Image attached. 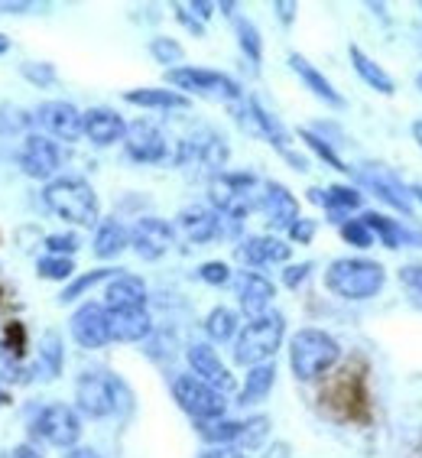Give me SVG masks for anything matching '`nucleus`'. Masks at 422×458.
<instances>
[{"mask_svg":"<svg viewBox=\"0 0 422 458\" xmlns=\"http://www.w3.org/2000/svg\"><path fill=\"white\" fill-rule=\"evenodd\" d=\"M387 283L377 260L367 257H338L325 270V286L342 300H374Z\"/></svg>","mask_w":422,"mask_h":458,"instance_id":"f257e3e1","label":"nucleus"},{"mask_svg":"<svg viewBox=\"0 0 422 458\" xmlns=\"http://www.w3.org/2000/svg\"><path fill=\"white\" fill-rule=\"evenodd\" d=\"M342 358V348L322 328H302L290 342V364L300 380H316L332 370Z\"/></svg>","mask_w":422,"mask_h":458,"instance_id":"f03ea898","label":"nucleus"},{"mask_svg":"<svg viewBox=\"0 0 422 458\" xmlns=\"http://www.w3.org/2000/svg\"><path fill=\"white\" fill-rule=\"evenodd\" d=\"M46 208L72 225H95L97 221V195L85 179L62 176L53 179L43 192Z\"/></svg>","mask_w":422,"mask_h":458,"instance_id":"7ed1b4c3","label":"nucleus"},{"mask_svg":"<svg viewBox=\"0 0 422 458\" xmlns=\"http://www.w3.org/2000/svg\"><path fill=\"white\" fill-rule=\"evenodd\" d=\"M283 332H286V322H283L280 312H266L260 318H250L244 332L238 335V344H234V361L244 364V368L266 364L276 354V348H280Z\"/></svg>","mask_w":422,"mask_h":458,"instance_id":"20e7f679","label":"nucleus"},{"mask_svg":"<svg viewBox=\"0 0 422 458\" xmlns=\"http://www.w3.org/2000/svg\"><path fill=\"white\" fill-rule=\"evenodd\" d=\"M166 81L173 89L185 91L189 95H202L211 101H238L241 85L224 72H211V69H192V65H176V69L166 72Z\"/></svg>","mask_w":422,"mask_h":458,"instance_id":"39448f33","label":"nucleus"},{"mask_svg":"<svg viewBox=\"0 0 422 458\" xmlns=\"http://www.w3.org/2000/svg\"><path fill=\"white\" fill-rule=\"evenodd\" d=\"M173 397L176 403L182 406L185 413L195 416L198 423H211V420H221L224 416V394L215 390L211 384H205L202 377H195V374H182V377L173 380Z\"/></svg>","mask_w":422,"mask_h":458,"instance_id":"423d86ee","label":"nucleus"},{"mask_svg":"<svg viewBox=\"0 0 422 458\" xmlns=\"http://www.w3.org/2000/svg\"><path fill=\"white\" fill-rule=\"evenodd\" d=\"M254 185L257 179L250 173H224L211 182V202L218 208L221 218H231L234 225L244 221L254 208Z\"/></svg>","mask_w":422,"mask_h":458,"instance_id":"0eeeda50","label":"nucleus"},{"mask_svg":"<svg viewBox=\"0 0 422 458\" xmlns=\"http://www.w3.org/2000/svg\"><path fill=\"white\" fill-rule=\"evenodd\" d=\"M33 436H39V439L49 442V445L69 449V445H75V442H79V436H81V420H79V413H75L72 406L53 403V406H46L43 413L36 416Z\"/></svg>","mask_w":422,"mask_h":458,"instance_id":"6e6552de","label":"nucleus"},{"mask_svg":"<svg viewBox=\"0 0 422 458\" xmlns=\"http://www.w3.org/2000/svg\"><path fill=\"white\" fill-rule=\"evenodd\" d=\"M75 400H79V410L85 416H111L117 410V380H111L101 370H91V374H81L79 387H75Z\"/></svg>","mask_w":422,"mask_h":458,"instance_id":"1a4fd4ad","label":"nucleus"},{"mask_svg":"<svg viewBox=\"0 0 422 458\" xmlns=\"http://www.w3.org/2000/svg\"><path fill=\"white\" fill-rule=\"evenodd\" d=\"M241 123H244L250 133H257V137H264L266 143H273V147L290 159L296 169H306V159H300L296 153L290 150V133L283 131V123L276 121L270 111H264L257 101H247V105H244V111H241Z\"/></svg>","mask_w":422,"mask_h":458,"instance_id":"9d476101","label":"nucleus"},{"mask_svg":"<svg viewBox=\"0 0 422 458\" xmlns=\"http://www.w3.org/2000/svg\"><path fill=\"white\" fill-rule=\"evenodd\" d=\"M72 338L81 344V348H105L111 342V326H107V306H97V302H85L81 309H75L72 316Z\"/></svg>","mask_w":422,"mask_h":458,"instance_id":"9b49d317","label":"nucleus"},{"mask_svg":"<svg viewBox=\"0 0 422 458\" xmlns=\"http://www.w3.org/2000/svg\"><path fill=\"white\" fill-rule=\"evenodd\" d=\"M179 163H182V166L198 163V166L221 169L224 163H228V143H224V137L215 131H198V133H192L189 140H182Z\"/></svg>","mask_w":422,"mask_h":458,"instance_id":"f8f14e48","label":"nucleus"},{"mask_svg":"<svg viewBox=\"0 0 422 458\" xmlns=\"http://www.w3.org/2000/svg\"><path fill=\"white\" fill-rule=\"evenodd\" d=\"M123 147H127V157L137 163H163L166 159V137L150 121H133L127 127Z\"/></svg>","mask_w":422,"mask_h":458,"instance_id":"ddd939ff","label":"nucleus"},{"mask_svg":"<svg viewBox=\"0 0 422 458\" xmlns=\"http://www.w3.org/2000/svg\"><path fill=\"white\" fill-rule=\"evenodd\" d=\"M62 163V153L55 147V140L43 137V133H30L23 140V150H20V166L23 173L33 179H49L55 176V169Z\"/></svg>","mask_w":422,"mask_h":458,"instance_id":"4468645a","label":"nucleus"},{"mask_svg":"<svg viewBox=\"0 0 422 458\" xmlns=\"http://www.w3.org/2000/svg\"><path fill=\"white\" fill-rule=\"evenodd\" d=\"M36 121L59 140H79L85 133V114L69 101H46V105H39Z\"/></svg>","mask_w":422,"mask_h":458,"instance_id":"2eb2a0df","label":"nucleus"},{"mask_svg":"<svg viewBox=\"0 0 422 458\" xmlns=\"http://www.w3.org/2000/svg\"><path fill=\"white\" fill-rule=\"evenodd\" d=\"M131 247L143 260H159L173 247V228L163 218H140L131 231Z\"/></svg>","mask_w":422,"mask_h":458,"instance_id":"dca6fc26","label":"nucleus"},{"mask_svg":"<svg viewBox=\"0 0 422 458\" xmlns=\"http://www.w3.org/2000/svg\"><path fill=\"white\" fill-rule=\"evenodd\" d=\"M260 208H264L266 221H270L273 228L290 231L292 225L300 221V202H296V195H292L283 182H264Z\"/></svg>","mask_w":422,"mask_h":458,"instance_id":"f3484780","label":"nucleus"},{"mask_svg":"<svg viewBox=\"0 0 422 458\" xmlns=\"http://www.w3.org/2000/svg\"><path fill=\"white\" fill-rule=\"evenodd\" d=\"M189 364H192L195 377H202L205 384H211V387L221 390V394L234 390L231 370L224 368V361H221L218 352H215L211 344H192V348H189Z\"/></svg>","mask_w":422,"mask_h":458,"instance_id":"a211bd4d","label":"nucleus"},{"mask_svg":"<svg viewBox=\"0 0 422 458\" xmlns=\"http://www.w3.org/2000/svg\"><path fill=\"white\" fill-rule=\"evenodd\" d=\"M361 182L370 185L374 195L384 199L390 208L413 215V192H409L396 176H390V173H384V169H377V166H370V169H361Z\"/></svg>","mask_w":422,"mask_h":458,"instance_id":"6ab92c4d","label":"nucleus"},{"mask_svg":"<svg viewBox=\"0 0 422 458\" xmlns=\"http://www.w3.org/2000/svg\"><path fill=\"white\" fill-rule=\"evenodd\" d=\"M238 260H244L247 267H266V264H286L290 260V244L270 234H257L247 238L238 247Z\"/></svg>","mask_w":422,"mask_h":458,"instance_id":"aec40b11","label":"nucleus"},{"mask_svg":"<svg viewBox=\"0 0 422 458\" xmlns=\"http://www.w3.org/2000/svg\"><path fill=\"white\" fill-rule=\"evenodd\" d=\"M276 290H273V283L260 274H241L238 276V302L250 318H260L266 316V306L273 302Z\"/></svg>","mask_w":422,"mask_h":458,"instance_id":"412c9836","label":"nucleus"},{"mask_svg":"<svg viewBox=\"0 0 422 458\" xmlns=\"http://www.w3.org/2000/svg\"><path fill=\"white\" fill-rule=\"evenodd\" d=\"M107 326H111V342H143L153 332V322L147 309H107Z\"/></svg>","mask_w":422,"mask_h":458,"instance_id":"4be33fe9","label":"nucleus"},{"mask_svg":"<svg viewBox=\"0 0 422 458\" xmlns=\"http://www.w3.org/2000/svg\"><path fill=\"white\" fill-rule=\"evenodd\" d=\"M85 137L97 147H111V143L127 137V123L107 107H91V111H85Z\"/></svg>","mask_w":422,"mask_h":458,"instance_id":"5701e85b","label":"nucleus"},{"mask_svg":"<svg viewBox=\"0 0 422 458\" xmlns=\"http://www.w3.org/2000/svg\"><path fill=\"white\" fill-rule=\"evenodd\" d=\"M179 231H182L192 244H208L221 231V215L205 208V205H189V208L179 212Z\"/></svg>","mask_w":422,"mask_h":458,"instance_id":"b1692460","label":"nucleus"},{"mask_svg":"<svg viewBox=\"0 0 422 458\" xmlns=\"http://www.w3.org/2000/svg\"><path fill=\"white\" fill-rule=\"evenodd\" d=\"M312 202H322L325 212L332 215V221H342L344 225V215L358 212L364 199L354 185H328L325 192H322V189H312Z\"/></svg>","mask_w":422,"mask_h":458,"instance_id":"393cba45","label":"nucleus"},{"mask_svg":"<svg viewBox=\"0 0 422 458\" xmlns=\"http://www.w3.org/2000/svg\"><path fill=\"white\" fill-rule=\"evenodd\" d=\"M290 65H292V72H296V75L302 79V85H306V89L312 91V95L322 98V101H325V105H332V107H344V98L338 95V91H334L332 81H328L325 75H322V72H318L316 65H312V62L306 59V55L292 53L290 55Z\"/></svg>","mask_w":422,"mask_h":458,"instance_id":"a878e982","label":"nucleus"},{"mask_svg":"<svg viewBox=\"0 0 422 458\" xmlns=\"http://www.w3.org/2000/svg\"><path fill=\"white\" fill-rule=\"evenodd\" d=\"M105 302L111 312H117V309H143L147 306V286H143V280H137V276L121 274L107 286Z\"/></svg>","mask_w":422,"mask_h":458,"instance_id":"bb28decb","label":"nucleus"},{"mask_svg":"<svg viewBox=\"0 0 422 458\" xmlns=\"http://www.w3.org/2000/svg\"><path fill=\"white\" fill-rule=\"evenodd\" d=\"M348 55H351L354 72H358V75H361V79L367 81L370 89L380 91V95H393L396 85H393V79L387 75V69H380V62L370 59V55L364 53L361 46H351V49H348Z\"/></svg>","mask_w":422,"mask_h":458,"instance_id":"cd10ccee","label":"nucleus"},{"mask_svg":"<svg viewBox=\"0 0 422 458\" xmlns=\"http://www.w3.org/2000/svg\"><path fill=\"white\" fill-rule=\"evenodd\" d=\"M131 244V231L123 228L121 221L107 218L97 225L95 231V257H101V260H114L117 254H121L123 247Z\"/></svg>","mask_w":422,"mask_h":458,"instance_id":"c85d7f7f","label":"nucleus"},{"mask_svg":"<svg viewBox=\"0 0 422 458\" xmlns=\"http://www.w3.org/2000/svg\"><path fill=\"white\" fill-rule=\"evenodd\" d=\"M127 105L156 107V111H173V107H189V98L173 89H133L123 95Z\"/></svg>","mask_w":422,"mask_h":458,"instance_id":"c756f323","label":"nucleus"},{"mask_svg":"<svg viewBox=\"0 0 422 458\" xmlns=\"http://www.w3.org/2000/svg\"><path fill=\"white\" fill-rule=\"evenodd\" d=\"M273 384H276V368H273L270 361L250 368L244 390H241V403L250 406V403H260V400H266V397H270Z\"/></svg>","mask_w":422,"mask_h":458,"instance_id":"7c9ffc66","label":"nucleus"},{"mask_svg":"<svg viewBox=\"0 0 422 458\" xmlns=\"http://www.w3.org/2000/svg\"><path fill=\"white\" fill-rule=\"evenodd\" d=\"M361 218L367 221V228L374 231V238H380V244L390 247V250L409 244V234H406V228L400 221L387 218V215H380V212H364Z\"/></svg>","mask_w":422,"mask_h":458,"instance_id":"2f4dec72","label":"nucleus"},{"mask_svg":"<svg viewBox=\"0 0 422 458\" xmlns=\"http://www.w3.org/2000/svg\"><path fill=\"white\" fill-rule=\"evenodd\" d=\"M205 332H208L215 342H228V338H234V332H238V316L224 306L211 309L208 318H205Z\"/></svg>","mask_w":422,"mask_h":458,"instance_id":"473e14b6","label":"nucleus"},{"mask_svg":"<svg viewBox=\"0 0 422 458\" xmlns=\"http://www.w3.org/2000/svg\"><path fill=\"white\" fill-rule=\"evenodd\" d=\"M202 439L205 442H218V445H238L241 432H244V423H234V420H211V423H202Z\"/></svg>","mask_w":422,"mask_h":458,"instance_id":"72a5a7b5","label":"nucleus"},{"mask_svg":"<svg viewBox=\"0 0 422 458\" xmlns=\"http://www.w3.org/2000/svg\"><path fill=\"white\" fill-rule=\"evenodd\" d=\"M234 27H238V43H241V49H244V55L254 62V65H260V59H264V39H260V30L244 17L234 20Z\"/></svg>","mask_w":422,"mask_h":458,"instance_id":"f704fd0d","label":"nucleus"},{"mask_svg":"<svg viewBox=\"0 0 422 458\" xmlns=\"http://www.w3.org/2000/svg\"><path fill=\"white\" fill-rule=\"evenodd\" d=\"M36 274L43 276V280H69L75 274V264H72V257H43L39 264H36Z\"/></svg>","mask_w":422,"mask_h":458,"instance_id":"c9c22d12","label":"nucleus"},{"mask_svg":"<svg viewBox=\"0 0 422 458\" xmlns=\"http://www.w3.org/2000/svg\"><path fill=\"white\" fill-rule=\"evenodd\" d=\"M150 55L156 62H163V65H173V69H176V62L185 59L182 46H179L173 36H156V39L150 43Z\"/></svg>","mask_w":422,"mask_h":458,"instance_id":"e433bc0d","label":"nucleus"},{"mask_svg":"<svg viewBox=\"0 0 422 458\" xmlns=\"http://www.w3.org/2000/svg\"><path fill=\"white\" fill-rule=\"evenodd\" d=\"M300 137H302V140H306L308 150H316L318 157L325 159V163H328V166H332V169H338V173H348V169H351V166H344V159L332 150V143H325V140H322V137H316V133H312V131H300Z\"/></svg>","mask_w":422,"mask_h":458,"instance_id":"4c0bfd02","label":"nucleus"},{"mask_svg":"<svg viewBox=\"0 0 422 458\" xmlns=\"http://www.w3.org/2000/svg\"><path fill=\"white\" fill-rule=\"evenodd\" d=\"M114 276V270H107V267H101V270H91V274H85V276H79L75 283H69L65 290H62V302H72V300H79L81 293L85 290H91L95 283H101V280H111Z\"/></svg>","mask_w":422,"mask_h":458,"instance_id":"58836bf2","label":"nucleus"},{"mask_svg":"<svg viewBox=\"0 0 422 458\" xmlns=\"http://www.w3.org/2000/svg\"><path fill=\"white\" fill-rule=\"evenodd\" d=\"M342 238L348 241V244H354V247H374V244H377L374 231L367 228V221H364V218H348V221H344Z\"/></svg>","mask_w":422,"mask_h":458,"instance_id":"ea45409f","label":"nucleus"},{"mask_svg":"<svg viewBox=\"0 0 422 458\" xmlns=\"http://www.w3.org/2000/svg\"><path fill=\"white\" fill-rule=\"evenodd\" d=\"M266 429H270V420L266 416H254L250 423H244V432H241V449H257L260 442H264Z\"/></svg>","mask_w":422,"mask_h":458,"instance_id":"a19ab883","label":"nucleus"},{"mask_svg":"<svg viewBox=\"0 0 422 458\" xmlns=\"http://www.w3.org/2000/svg\"><path fill=\"white\" fill-rule=\"evenodd\" d=\"M23 377V368H20V354L10 348L7 342H0V380H20Z\"/></svg>","mask_w":422,"mask_h":458,"instance_id":"79ce46f5","label":"nucleus"},{"mask_svg":"<svg viewBox=\"0 0 422 458\" xmlns=\"http://www.w3.org/2000/svg\"><path fill=\"white\" fill-rule=\"evenodd\" d=\"M79 234H49L46 238V247H49V254H55V257H69V254H75L79 250Z\"/></svg>","mask_w":422,"mask_h":458,"instance_id":"37998d69","label":"nucleus"},{"mask_svg":"<svg viewBox=\"0 0 422 458\" xmlns=\"http://www.w3.org/2000/svg\"><path fill=\"white\" fill-rule=\"evenodd\" d=\"M198 276H202L205 283H211V286H224V283L231 280V267L221 264V260H208V264L198 267Z\"/></svg>","mask_w":422,"mask_h":458,"instance_id":"c03bdc74","label":"nucleus"},{"mask_svg":"<svg viewBox=\"0 0 422 458\" xmlns=\"http://www.w3.org/2000/svg\"><path fill=\"white\" fill-rule=\"evenodd\" d=\"M23 75H27L30 81H36V85H53L55 81V69L49 65V62H27L23 65Z\"/></svg>","mask_w":422,"mask_h":458,"instance_id":"a18cd8bd","label":"nucleus"},{"mask_svg":"<svg viewBox=\"0 0 422 458\" xmlns=\"http://www.w3.org/2000/svg\"><path fill=\"white\" fill-rule=\"evenodd\" d=\"M400 283H403L406 290L413 293V296H422V264H406L400 267Z\"/></svg>","mask_w":422,"mask_h":458,"instance_id":"49530a36","label":"nucleus"},{"mask_svg":"<svg viewBox=\"0 0 422 458\" xmlns=\"http://www.w3.org/2000/svg\"><path fill=\"white\" fill-rule=\"evenodd\" d=\"M290 238L296 241V244H308V241L316 238V221L300 218V221H296V225L290 228Z\"/></svg>","mask_w":422,"mask_h":458,"instance_id":"de8ad7c7","label":"nucleus"},{"mask_svg":"<svg viewBox=\"0 0 422 458\" xmlns=\"http://www.w3.org/2000/svg\"><path fill=\"white\" fill-rule=\"evenodd\" d=\"M308 270H312V267H308V264H302V267H290V270L283 274V280H286V286H300V283L308 276Z\"/></svg>","mask_w":422,"mask_h":458,"instance_id":"09e8293b","label":"nucleus"},{"mask_svg":"<svg viewBox=\"0 0 422 458\" xmlns=\"http://www.w3.org/2000/svg\"><path fill=\"white\" fill-rule=\"evenodd\" d=\"M0 458H43L33 445H17V449H7Z\"/></svg>","mask_w":422,"mask_h":458,"instance_id":"8fccbe9b","label":"nucleus"},{"mask_svg":"<svg viewBox=\"0 0 422 458\" xmlns=\"http://www.w3.org/2000/svg\"><path fill=\"white\" fill-rule=\"evenodd\" d=\"M176 17L182 20V23H185V27H189V30H192V33L202 36V23H198V20H195V17H189V10H185V7H176Z\"/></svg>","mask_w":422,"mask_h":458,"instance_id":"3c124183","label":"nucleus"},{"mask_svg":"<svg viewBox=\"0 0 422 458\" xmlns=\"http://www.w3.org/2000/svg\"><path fill=\"white\" fill-rule=\"evenodd\" d=\"M189 10H192V13H195L198 20H208V17H211V10H215V4H205V0H202V4H189Z\"/></svg>","mask_w":422,"mask_h":458,"instance_id":"603ef678","label":"nucleus"},{"mask_svg":"<svg viewBox=\"0 0 422 458\" xmlns=\"http://www.w3.org/2000/svg\"><path fill=\"white\" fill-rule=\"evenodd\" d=\"M202 458H247V455L238 449H218V452H205Z\"/></svg>","mask_w":422,"mask_h":458,"instance_id":"864d4df0","label":"nucleus"},{"mask_svg":"<svg viewBox=\"0 0 422 458\" xmlns=\"http://www.w3.org/2000/svg\"><path fill=\"white\" fill-rule=\"evenodd\" d=\"M276 10H280L283 23H290V20H292V13H296V4H276Z\"/></svg>","mask_w":422,"mask_h":458,"instance_id":"5fc2aeb1","label":"nucleus"},{"mask_svg":"<svg viewBox=\"0 0 422 458\" xmlns=\"http://www.w3.org/2000/svg\"><path fill=\"white\" fill-rule=\"evenodd\" d=\"M69 458H101V455L91 449H75V452H69Z\"/></svg>","mask_w":422,"mask_h":458,"instance_id":"6e6d98bb","label":"nucleus"},{"mask_svg":"<svg viewBox=\"0 0 422 458\" xmlns=\"http://www.w3.org/2000/svg\"><path fill=\"white\" fill-rule=\"evenodd\" d=\"M413 140H416V147L422 150V121H416V123H413Z\"/></svg>","mask_w":422,"mask_h":458,"instance_id":"4d7b16f0","label":"nucleus"},{"mask_svg":"<svg viewBox=\"0 0 422 458\" xmlns=\"http://www.w3.org/2000/svg\"><path fill=\"white\" fill-rule=\"evenodd\" d=\"M266 458H286V445H276V449H273Z\"/></svg>","mask_w":422,"mask_h":458,"instance_id":"13d9d810","label":"nucleus"},{"mask_svg":"<svg viewBox=\"0 0 422 458\" xmlns=\"http://www.w3.org/2000/svg\"><path fill=\"white\" fill-rule=\"evenodd\" d=\"M7 49H10V39L7 36H0V53H7Z\"/></svg>","mask_w":422,"mask_h":458,"instance_id":"bf43d9fd","label":"nucleus"},{"mask_svg":"<svg viewBox=\"0 0 422 458\" xmlns=\"http://www.w3.org/2000/svg\"><path fill=\"white\" fill-rule=\"evenodd\" d=\"M409 192H413V199H419V202H422V185H413Z\"/></svg>","mask_w":422,"mask_h":458,"instance_id":"052dcab7","label":"nucleus"},{"mask_svg":"<svg viewBox=\"0 0 422 458\" xmlns=\"http://www.w3.org/2000/svg\"><path fill=\"white\" fill-rule=\"evenodd\" d=\"M4 403H7V394H4V390H0V406H4Z\"/></svg>","mask_w":422,"mask_h":458,"instance_id":"680f3d73","label":"nucleus"},{"mask_svg":"<svg viewBox=\"0 0 422 458\" xmlns=\"http://www.w3.org/2000/svg\"><path fill=\"white\" fill-rule=\"evenodd\" d=\"M416 85H419V91H422V72H419V75H416Z\"/></svg>","mask_w":422,"mask_h":458,"instance_id":"e2e57ef3","label":"nucleus"}]
</instances>
